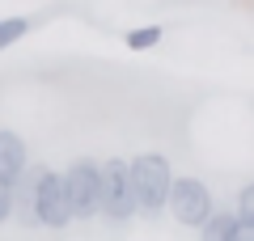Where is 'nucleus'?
<instances>
[{
	"label": "nucleus",
	"instance_id": "f257e3e1",
	"mask_svg": "<svg viewBox=\"0 0 254 241\" xmlns=\"http://www.w3.org/2000/svg\"><path fill=\"white\" fill-rule=\"evenodd\" d=\"M127 174H131V195H136V212L157 216L165 212V195H170V157L165 152H140V157L127 161Z\"/></svg>",
	"mask_w": 254,
	"mask_h": 241
},
{
	"label": "nucleus",
	"instance_id": "f03ea898",
	"mask_svg": "<svg viewBox=\"0 0 254 241\" xmlns=\"http://www.w3.org/2000/svg\"><path fill=\"white\" fill-rule=\"evenodd\" d=\"M98 212L110 220H127L136 212V195H131V174H127L123 157H110L98 165Z\"/></svg>",
	"mask_w": 254,
	"mask_h": 241
},
{
	"label": "nucleus",
	"instance_id": "7ed1b4c3",
	"mask_svg": "<svg viewBox=\"0 0 254 241\" xmlns=\"http://www.w3.org/2000/svg\"><path fill=\"white\" fill-rule=\"evenodd\" d=\"M165 207L174 212V220L187 224V229H199L203 220L212 216V190L203 178H174L170 182V195H165Z\"/></svg>",
	"mask_w": 254,
	"mask_h": 241
},
{
	"label": "nucleus",
	"instance_id": "20e7f679",
	"mask_svg": "<svg viewBox=\"0 0 254 241\" xmlns=\"http://www.w3.org/2000/svg\"><path fill=\"white\" fill-rule=\"evenodd\" d=\"M60 178H64V195H68V212H72V220H89V216H98V161L81 157V161H72Z\"/></svg>",
	"mask_w": 254,
	"mask_h": 241
},
{
	"label": "nucleus",
	"instance_id": "39448f33",
	"mask_svg": "<svg viewBox=\"0 0 254 241\" xmlns=\"http://www.w3.org/2000/svg\"><path fill=\"white\" fill-rule=\"evenodd\" d=\"M34 220L47 229H68L72 212H68V195H64V178L55 170H38V186H34Z\"/></svg>",
	"mask_w": 254,
	"mask_h": 241
},
{
	"label": "nucleus",
	"instance_id": "423d86ee",
	"mask_svg": "<svg viewBox=\"0 0 254 241\" xmlns=\"http://www.w3.org/2000/svg\"><path fill=\"white\" fill-rule=\"evenodd\" d=\"M30 165V152H26V140L9 127H0V182L13 186L21 178V170Z\"/></svg>",
	"mask_w": 254,
	"mask_h": 241
},
{
	"label": "nucleus",
	"instance_id": "0eeeda50",
	"mask_svg": "<svg viewBox=\"0 0 254 241\" xmlns=\"http://www.w3.org/2000/svg\"><path fill=\"white\" fill-rule=\"evenodd\" d=\"M38 170H43V165H34V170H21V178L13 182L9 186V195H13V216H17L21 224H38L34 220V186H38Z\"/></svg>",
	"mask_w": 254,
	"mask_h": 241
},
{
	"label": "nucleus",
	"instance_id": "6e6552de",
	"mask_svg": "<svg viewBox=\"0 0 254 241\" xmlns=\"http://www.w3.org/2000/svg\"><path fill=\"white\" fill-rule=\"evenodd\" d=\"M233 229H237V216L212 207V216L199 224V241H233Z\"/></svg>",
	"mask_w": 254,
	"mask_h": 241
},
{
	"label": "nucleus",
	"instance_id": "1a4fd4ad",
	"mask_svg": "<svg viewBox=\"0 0 254 241\" xmlns=\"http://www.w3.org/2000/svg\"><path fill=\"white\" fill-rule=\"evenodd\" d=\"M131 51H153L157 43H161V26H136V30H127V38H123Z\"/></svg>",
	"mask_w": 254,
	"mask_h": 241
},
{
	"label": "nucleus",
	"instance_id": "9d476101",
	"mask_svg": "<svg viewBox=\"0 0 254 241\" xmlns=\"http://www.w3.org/2000/svg\"><path fill=\"white\" fill-rule=\"evenodd\" d=\"M26 34H30V17H0V51H9Z\"/></svg>",
	"mask_w": 254,
	"mask_h": 241
},
{
	"label": "nucleus",
	"instance_id": "9b49d317",
	"mask_svg": "<svg viewBox=\"0 0 254 241\" xmlns=\"http://www.w3.org/2000/svg\"><path fill=\"white\" fill-rule=\"evenodd\" d=\"M237 220H246V224H254V182H246L242 186V195H237Z\"/></svg>",
	"mask_w": 254,
	"mask_h": 241
},
{
	"label": "nucleus",
	"instance_id": "f8f14e48",
	"mask_svg": "<svg viewBox=\"0 0 254 241\" xmlns=\"http://www.w3.org/2000/svg\"><path fill=\"white\" fill-rule=\"evenodd\" d=\"M4 220H13V195H9V186L0 182V224Z\"/></svg>",
	"mask_w": 254,
	"mask_h": 241
}]
</instances>
